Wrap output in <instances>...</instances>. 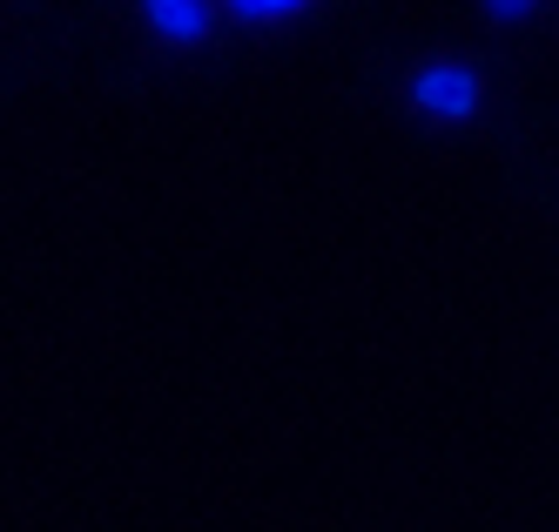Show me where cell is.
Segmentation results:
<instances>
[{
    "mask_svg": "<svg viewBox=\"0 0 559 532\" xmlns=\"http://www.w3.org/2000/svg\"><path fill=\"white\" fill-rule=\"evenodd\" d=\"M478 74L465 68V61H431V68H418V81H412V102H418V115H431V121H472L478 115Z\"/></svg>",
    "mask_w": 559,
    "mask_h": 532,
    "instance_id": "obj_1",
    "label": "cell"
},
{
    "mask_svg": "<svg viewBox=\"0 0 559 532\" xmlns=\"http://www.w3.org/2000/svg\"><path fill=\"white\" fill-rule=\"evenodd\" d=\"M142 21H148L155 40H169V48H195L216 21V0H142Z\"/></svg>",
    "mask_w": 559,
    "mask_h": 532,
    "instance_id": "obj_2",
    "label": "cell"
},
{
    "mask_svg": "<svg viewBox=\"0 0 559 532\" xmlns=\"http://www.w3.org/2000/svg\"><path fill=\"white\" fill-rule=\"evenodd\" d=\"M223 8H229L236 21H290V14L310 8V0H223Z\"/></svg>",
    "mask_w": 559,
    "mask_h": 532,
    "instance_id": "obj_3",
    "label": "cell"
},
{
    "mask_svg": "<svg viewBox=\"0 0 559 532\" xmlns=\"http://www.w3.org/2000/svg\"><path fill=\"white\" fill-rule=\"evenodd\" d=\"M533 8H539V0H486V14H492V21H526Z\"/></svg>",
    "mask_w": 559,
    "mask_h": 532,
    "instance_id": "obj_4",
    "label": "cell"
}]
</instances>
